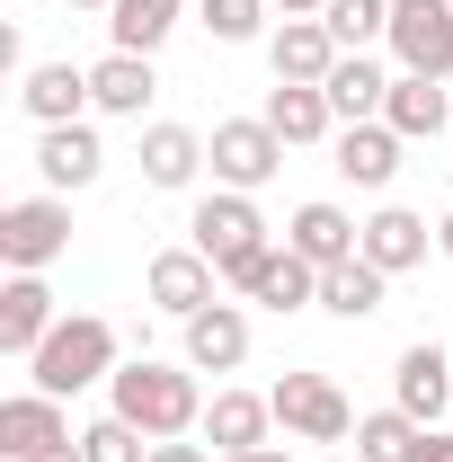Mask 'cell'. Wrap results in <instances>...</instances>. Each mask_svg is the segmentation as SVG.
<instances>
[{
	"mask_svg": "<svg viewBox=\"0 0 453 462\" xmlns=\"http://www.w3.org/2000/svg\"><path fill=\"white\" fill-rule=\"evenodd\" d=\"M116 392V418H134L152 445H170V436H196L205 427V392H196V365H161V356H134V365H116L107 374Z\"/></svg>",
	"mask_w": 453,
	"mask_h": 462,
	"instance_id": "1",
	"label": "cell"
},
{
	"mask_svg": "<svg viewBox=\"0 0 453 462\" xmlns=\"http://www.w3.org/2000/svg\"><path fill=\"white\" fill-rule=\"evenodd\" d=\"M187 249H205V258H214V276L249 293L258 258H267L276 240H267V214H258V205H249L240 187H214V196H205V205L187 214Z\"/></svg>",
	"mask_w": 453,
	"mask_h": 462,
	"instance_id": "2",
	"label": "cell"
},
{
	"mask_svg": "<svg viewBox=\"0 0 453 462\" xmlns=\"http://www.w3.org/2000/svg\"><path fill=\"white\" fill-rule=\"evenodd\" d=\"M27 374H36V392L71 401V392H89V383H107V374H116V329L98 320V311H62L54 338L27 356Z\"/></svg>",
	"mask_w": 453,
	"mask_h": 462,
	"instance_id": "3",
	"label": "cell"
},
{
	"mask_svg": "<svg viewBox=\"0 0 453 462\" xmlns=\"http://www.w3.org/2000/svg\"><path fill=\"white\" fill-rule=\"evenodd\" d=\"M62 249H71V205H62V196H18V205L0 214V258H9V276H45Z\"/></svg>",
	"mask_w": 453,
	"mask_h": 462,
	"instance_id": "4",
	"label": "cell"
},
{
	"mask_svg": "<svg viewBox=\"0 0 453 462\" xmlns=\"http://www.w3.org/2000/svg\"><path fill=\"white\" fill-rule=\"evenodd\" d=\"M205 161H214V187H240V196H258V187L284 170V134L267 125V116H231V125H214Z\"/></svg>",
	"mask_w": 453,
	"mask_h": 462,
	"instance_id": "5",
	"label": "cell"
},
{
	"mask_svg": "<svg viewBox=\"0 0 453 462\" xmlns=\"http://www.w3.org/2000/svg\"><path fill=\"white\" fill-rule=\"evenodd\" d=\"M267 401H276V427L302 436V445H347L356 436V409H347V392L329 374H284Z\"/></svg>",
	"mask_w": 453,
	"mask_h": 462,
	"instance_id": "6",
	"label": "cell"
},
{
	"mask_svg": "<svg viewBox=\"0 0 453 462\" xmlns=\"http://www.w3.org/2000/svg\"><path fill=\"white\" fill-rule=\"evenodd\" d=\"M400 71H427V80H453V0H392V36Z\"/></svg>",
	"mask_w": 453,
	"mask_h": 462,
	"instance_id": "7",
	"label": "cell"
},
{
	"mask_svg": "<svg viewBox=\"0 0 453 462\" xmlns=\"http://www.w3.org/2000/svg\"><path fill=\"white\" fill-rule=\"evenodd\" d=\"M392 409H409L418 427H436L453 409V356L436 338H418V346H400V365H392Z\"/></svg>",
	"mask_w": 453,
	"mask_h": 462,
	"instance_id": "8",
	"label": "cell"
},
{
	"mask_svg": "<svg viewBox=\"0 0 453 462\" xmlns=\"http://www.w3.org/2000/svg\"><path fill=\"white\" fill-rule=\"evenodd\" d=\"M54 445H71V418H62L54 392H9L0 401V454L9 462H36V454H54Z\"/></svg>",
	"mask_w": 453,
	"mask_h": 462,
	"instance_id": "9",
	"label": "cell"
},
{
	"mask_svg": "<svg viewBox=\"0 0 453 462\" xmlns=\"http://www.w3.org/2000/svg\"><path fill=\"white\" fill-rule=\"evenodd\" d=\"M36 170H45V196L98 187V170H107V143H98V125H45V143H36Z\"/></svg>",
	"mask_w": 453,
	"mask_h": 462,
	"instance_id": "10",
	"label": "cell"
},
{
	"mask_svg": "<svg viewBox=\"0 0 453 462\" xmlns=\"http://www.w3.org/2000/svg\"><path fill=\"white\" fill-rule=\"evenodd\" d=\"M338 36H329V18H284L276 45H267V62H276V80H302V89H320L329 71H338Z\"/></svg>",
	"mask_w": 453,
	"mask_h": 462,
	"instance_id": "11",
	"label": "cell"
},
{
	"mask_svg": "<svg viewBox=\"0 0 453 462\" xmlns=\"http://www.w3.org/2000/svg\"><path fill=\"white\" fill-rule=\"evenodd\" d=\"M187 365L196 374H240L249 365V311L240 302H205L187 320Z\"/></svg>",
	"mask_w": 453,
	"mask_h": 462,
	"instance_id": "12",
	"label": "cell"
},
{
	"mask_svg": "<svg viewBox=\"0 0 453 462\" xmlns=\"http://www.w3.org/2000/svg\"><path fill=\"white\" fill-rule=\"evenodd\" d=\"M54 285H45V276H9V285H0V346H9V356H36V346L54 338Z\"/></svg>",
	"mask_w": 453,
	"mask_h": 462,
	"instance_id": "13",
	"label": "cell"
},
{
	"mask_svg": "<svg viewBox=\"0 0 453 462\" xmlns=\"http://www.w3.org/2000/svg\"><path fill=\"white\" fill-rule=\"evenodd\" d=\"M445 116H453V89H445V80H427V71H400L392 98H383V125H392L400 143H436Z\"/></svg>",
	"mask_w": 453,
	"mask_h": 462,
	"instance_id": "14",
	"label": "cell"
},
{
	"mask_svg": "<svg viewBox=\"0 0 453 462\" xmlns=\"http://www.w3.org/2000/svg\"><path fill=\"white\" fill-rule=\"evenodd\" d=\"M143 285H152V302H161V311H178V320H196V311L214 302V258H205V249H161Z\"/></svg>",
	"mask_w": 453,
	"mask_h": 462,
	"instance_id": "15",
	"label": "cell"
},
{
	"mask_svg": "<svg viewBox=\"0 0 453 462\" xmlns=\"http://www.w3.org/2000/svg\"><path fill=\"white\" fill-rule=\"evenodd\" d=\"M284 249H302L311 267H347V258H365V223H347V205H302Z\"/></svg>",
	"mask_w": 453,
	"mask_h": 462,
	"instance_id": "16",
	"label": "cell"
},
{
	"mask_svg": "<svg viewBox=\"0 0 453 462\" xmlns=\"http://www.w3.org/2000/svg\"><path fill=\"white\" fill-rule=\"evenodd\" d=\"M267 427H276V401H258V392H214V409H205V445L214 454H258Z\"/></svg>",
	"mask_w": 453,
	"mask_h": 462,
	"instance_id": "17",
	"label": "cell"
},
{
	"mask_svg": "<svg viewBox=\"0 0 453 462\" xmlns=\"http://www.w3.org/2000/svg\"><path fill=\"white\" fill-rule=\"evenodd\" d=\"M427 214H409V205H383L374 223H365V258L383 267V276H409V267H427Z\"/></svg>",
	"mask_w": 453,
	"mask_h": 462,
	"instance_id": "18",
	"label": "cell"
},
{
	"mask_svg": "<svg viewBox=\"0 0 453 462\" xmlns=\"http://www.w3.org/2000/svg\"><path fill=\"white\" fill-rule=\"evenodd\" d=\"M152 89H161L152 54H107V62H89V107H98V116H143V107H152Z\"/></svg>",
	"mask_w": 453,
	"mask_h": 462,
	"instance_id": "19",
	"label": "cell"
},
{
	"mask_svg": "<svg viewBox=\"0 0 453 462\" xmlns=\"http://www.w3.org/2000/svg\"><path fill=\"white\" fill-rule=\"evenodd\" d=\"M338 178L347 187H392L400 178V134L374 116V125H338Z\"/></svg>",
	"mask_w": 453,
	"mask_h": 462,
	"instance_id": "20",
	"label": "cell"
},
{
	"mask_svg": "<svg viewBox=\"0 0 453 462\" xmlns=\"http://www.w3.org/2000/svg\"><path fill=\"white\" fill-rule=\"evenodd\" d=\"M18 107L36 116V125H80V107H89V71H80V62H36L27 89H18Z\"/></svg>",
	"mask_w": 453,
	"mask_h": 462,
	"instance_id": "21",
	"label": "cell"
},
{
	"mask_svg": "<svg viewBox=\"0 0 453 462\" xmlns=\"http://www.w3.org/2000/svg\"><path fill=\"white\" fill-rule=\"evenodd\" d=\"M249 302L258 311H302V302H320V267L302 249H267L258 276H249Z\"/></svg>",
	"mask_w": 453,
	"mask_h": 462,
	"instance_id": "22",
	"label": "cell"
},
{
	"mask_svg": "<svg viewBox=\"0 0 453 462\" xmlns=\"http://www.w3.org/2000/svg\"><path fill=\"white\" fill-rule=\"evenodd\" d=\"M267 125H276L284 152H293V143H329V134H338V107H329V89L276 80V98H267Z\"/></svg>",
	"mask_w": 453,
	"mask_h": 462,
	"instance_id": "23",
	"label": "cell"
},
{
	"mask_svg": "<svg viewBox=\"0 0 453 462\" xmlns=\"http://www.w3.org/2000/svg\"><path fill=\"white\" fill-rule=\"evenodd\" d=\"M383 293H392V276H383L374 258L320 267V311H338V320H374V311H383Z\"/></svg>",
	"mask_w": 453,
	"mask_h": 462,
	"instance_id": "24",
	"label": "cell"
},
{
	"mask_svg": "<svg viewBox=\"0 0 453 462\" xmlns=\"http://www.w3.org/2000/svg\"><path fill=\"white\" fill-rule=\"evenodd\" d=\"M320 89H329V107H338V125H374V116H383V98H392L383 62H365V54H338V71H329Z\"/></svg>",
	"mask_w": 453,
	"mask_h": 462,
	"instance_id": "25",
	"label": "cell"
},
{
	"mask_svg": "<svg viewBox=\"0 0 453 462\" xmlns=\"http://www.w3.org/2000/svg\"><path fill=\"white\" fill-rule=\"evenodd\" d=\"M205 170V134H187V125H152L143 134V178L152 187H196Z\"/></svg>",
	"mask_w": 453,
	"mask_h": 462,
	"instance_id": "26",
	"label": "cell"
},
{
	"mask_svg": "<svg viewBox=\"0 0 453 462\" xmlns=\"http://www.w3.org/2000/svg\"><path fill=\"white\" fill-rule=\"evenodd\" d=\"M170 27H178V0H116V9H107L116 54H161Z\"/></svg>",
	"mask_w": 453,
	"mask_h": 462,
	"instance_id": "27",
	"label": "cell"
},
{
	"mask_svg": "<svg viewBox=\"0 0 453 462\" xmlns=\"http://www.w3.org/2000/svg\"><path fill=\"white\" fill-rule=\"evenodd\" d=\"M427 445V427L409 418V409H374V418H356V462H418Z\"/></svg>",
	"mask_w": 453,
	"mask_h": 462,
	"instance_id": "28",
	"label": "cell"
},
{
	"mask_svg": "<svg viewBox=\"0 0 453 462\" xmlns=\"http://www.w3.org/2000/svg\"><path fill=\"white\" fill-rule=\"evenodd\" d=\"M80 462H152V436L134 427V418H98V427H80Z\"/></svg>",
	"mask_w": 453,
	"mask_h": 462,
	"instance_id": "29",
	"label": "cell"
},
{
	"mask_svg": "<svg viewBox=\"0 0 453 462\" xmlns=\"http://www.w3.org/2000/svg\"><path fill=\"white\" fill-rule=\"evenodd\" d=\"M320 18H329V36H338L347 54H365L374 36H392V0H329Z\"/></svg>",
	"mask_w": 453,
	"mask_h": 462,
	"instance_id": "30",
	"label": "cell"
},
{
	"mask_svg": "<svg viewBox=\"0 0 453 462\" xmlns=\"http://www.w3.org/2000/svg\"><path fill=\"white\" fill-rule=\"evenodd\" d=\"M205 27H214V45H249L267 27V0H205Z\"/></svg>",
	"mask_w": 453,
	"mask_h": 462,
	"instance_id": "31",
	"label": "cell"
},
{
	"mask_svg": "<svg viewBox=\"0 0 453 462\" xmlns=\"http://www.w3.org/2000/svg\"><path fill=\"white\" fill-rule=\"evenodd\" d=\"M152 462H223V454H205V445H187V436H170V445H152Z\"/></svg>",
	"mask_w": 453,
	"mask_h": 462,
	"instance_id": "32",
	"label": "cell"
},
{
	"mask_svg": "<svg viewBox=\"0 0 453 462\" xmlns=\"http://www.w3.org/2000/svg\"><path fill=\"white\" fill-rule=\"evenodd\" d=\"M418 462H453V436H436V427H427V445H418Z\"/></svg>",
	"mask_w": 453,
	"mask_h": 462,
	"instance_id": "33",
	"label": "cell"
},
{
	"mask_svg": "<svg viewBox=\"0 0 453 462\" xmlns=\"http://www.w3.org/2000/svg\"><path fill=\"white\" fill-rule=\"evenodd\" d=\"M284 18H320V9H329V0H276Z\"/></svg>",
	"mask_w": 453,
	"mask_h": 462,
	"instance_id": "34",
	"label": "cell"
},
{
	"mask_svg": "<svg viewBox=\"0 0 453 462\" xmlns=\"http://www.w3.org/2000/svg\"><path fill=\"white\" fill-rule=\"evenodd\" d=\"M223 462H293V454H276V445H258V454H223Z\"/></svg>",
	"mask_w": 453,
	"mask_h": 462,
	"instance_id": "35",
	"label": "cell"
},
{
	"mask_svg": "<svg viewBox=\"0 0 453 462\" xmlns=\"http://www.w3.org/2000/svg\"><path fill=\"white\" fill-rule=\"evenodd\" d=\"M36 462H80V436H71V445H54V454H36Z\"/></svg>",
	"mask_w": 453,
	"mask_h": 462,
	"instance_id": "36",
	"label": "cell"
},
{
	"mask_svg": "<svg viewBox=\"0 0 453 462\" xmlns=\"http://www.w3.org/2000/svg\"><path fill=\"white\" fill-rule=\"evenodd\" d=\"M436 249H445V258H453V205H445V223H436Z\"/></svg>",
	"mask_w": 453,
	"mask_h": 462,
	"instance_id": "37",
	"label": "cell"
},
{
	"mask_svg": "<svg viewBox=\"0 0 453 462\" xmlns=\"http://www.w3.org/2000/svg\"><path fill=\"white\" fill-rule=\"evenodd\" d=\"M71 9H116V0H71Z\"/></svg>",
	"mask_w": 453,
	"mask_h": 462,
	"instance_id": "38",
	"label": "cell"
},
{
	"mask_svg": "<svg viewBox=\"0 0 453 462\" xmlns=\"http://www.w3.org/2000/svg\"><path fill=\"white\" fill-rule=\"evenodd\" d=\"M329 462H356V454H329Z\"/></svg>",
	"mask_w": 453,
	"mask_h": 462,
	"instance_id": "39",
	"label": "cell"
}]
</instances>
